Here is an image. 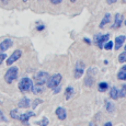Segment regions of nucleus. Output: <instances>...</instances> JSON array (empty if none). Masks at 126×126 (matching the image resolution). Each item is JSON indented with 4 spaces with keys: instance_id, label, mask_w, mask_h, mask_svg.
<instances>
[{
    "instance_id": "11",
    "label": "nucleus",
    "mask_w": 126,
    "mask_h": 126,
    "mask_svg": "<svg viewBox=\"0 0 126 126\" xmlns=\"http://www.w3.org/2000/svg\"><path fill=\"white\" fill-rule=\"evenodd\" d=\"M111 20H112V16H111V13H109V12L108 13H105L104 14V16H103V19H102V21H101L100 24H99V28L100 29L105 28L109 23H111Z\"/></svg>"
},
{
    "instance_id": "14",
    "label": "nucleus",
    "mask_w": 126,
    "mask_h": 126,
    "mask_svg": "<svg viewBox=\"0 0 126 126\" xmlns=\"http://www.w3.org/2000/svg\"><path fill=\"white\" fill-rule=\"evenodd\" d=\"M31 105V100L29 98H22L20 101H19V103H18V106L20 109H26V108H29V106Z\"/></svg>"
},
{
    "instance_id": "2",
    "label": "nucleus",
    "mask_w": 126,
    "mask_h": 126,
    "mask_svg": "<svg viewBox=\"0 0 126 126\" xmlns=\"http://www.w3.org/2000/svg\"><path fill=\"white\" fill-rule=\"evenodd\" d=\"M32 86H33V81L32 79L28 78V77H24L20 80L18 84V88L19 90H20L22 93H25V92H29L31 91V89H32Z\"/></svg>"
},
{
    "instance_id": "31",
    "label": "nucleus",
    "mask_w": 126,
    "mask_h": 126,
    "mask_svg": "<svg viewBox=\"0 0 126 126\" xmlns=\"http://www.w3.org/2000/svg\"><path fill=\"white\" fill-rule=\"evenodd\" d=\"M40 103H42V100H40V99H37V100H35V101H34V104H33V109H34L36 105H38V104H40Z\"/></svg>"
},
{
    "instance_id": "18",
    "label": "nucleus",
    "mask_w": 126,
    "mask_h": 126,
    "mask_svg": "<svg viewBox=\"0 0 126 126\" xmlns=\"http://www.w3.org/2000/svg\"><path fill=\"white\" fill-rule=\"evenodd\" d=\"M109 89V83L108 82H100L98 84V91L99 92H105Z\"/></svg>"
},
{
    "instance_id": "13",
    "label": "nucleus",
    "mask_w": 126,
    "mask_h": 126,
    "mask_svg": "<svg viewBox=\"0 0 126 126\" xmlns=\"http://www.w3.org/2000/svg\"><path fill=\"white\" fill-rule=\"evenodd\" d=\"M126 37L124 35H120V36H116L115 38V50H118L121 47L123 46V44H124Z\"/></svg>"
},
{
    "instance_id": "5",
    "label": "nucleus",
    "mask_w": 126,
    "mask_h": 126,
    "mask_svg": "<svg viewBox=\"0 0 126 126\" xmlns=\"http://www.w3.org/2000/svg\"><path fill=\"white\" fill-rule=\"evenodd\" d=\"M109 40H110V34L106 33V34H98V35H95L93 41H94V43L98 45V47L102 49L104 43H105L106 41H109Z\"/></svg>"
},
{
    "instance_id": "10",
    "label": "nucleus",
    "mask_w": 126,
    "mask_h": 126,
    "mask_svg": "<svg viewBox=\"0 0 126 126\" xmlns=\"http://www.w3.org/2000/svg\"><path fill=\"white\" fill-rule=\"evenodd\" d=\"M32 116H34V112L30 111V112L23 113V114H19L18 120L21 121V122H23V123H25V124H28V121L30 120V117H32Z\"/></svg>"
},
{
    "instance_id": "37",
    "label": "nucleus",
    "mask_w": 126,
    "mask_h": 126,
    "mask_svg": "<svg viewBox=\"0 0 126 126\" xmlns=\"http://www.w3.org/2000/svg\"><path fill=\"white\" fill-rule=\"evenodd\" d=\"M21 1L24 2V3H26V2H29V1H30V0H21Z\"/></svg>"
},
{
    "instance_id": "20",
    "label": "nucleus",
    "mask_w": 126,
    "mask_h": 126,
    "mask_svg": "<svg viewBox=\"0 0 126 126\" xmlns=\"http://www.w3.org/2000/svg\"><path fill=\"white\" fill-rule=\"evenodd\" d=\"M83 83L86 84L87 87H91L92 84L94 83V79L92 78V77L90 76V75H88V76L84 78V81H83Z\"/></svg>"
},
{
    "instance_id": "16",
    "label": "nucleus",
    "mask_w": 126,
    "mask_h": 126,
    "mask_svg": "<svg viewBox=\"0 0 126 126\" xmlns=\"http://www.w3.org/2000/svg\"><path fill=\"white\" fill-rule=\"evenodd\" d=\"M110 98L112 99V100H117L118 99V89L116 88V87H112V88L110 89Z\"/></svg>"
},
{
    "instance_id": "40",
    "label": "nucleus",
    "mask_w": 126,
    "mask_h": 126,
    "mask_svg": "<svg viewBox=\"0 0 126 126\" xmlns=\"http://www.w3.org/2000/svg\"><path fill=\"white\" fill-rule=\"evenodd\" d=\"M124 24H125V25H126V20H125V22H124Z\"/></svg>"
},
{
    "instance_id": "4",
    "label": "nucleus",
    "mask_w": 126,
    "mask_h": 126,
    "mask_svg": "<svg viewBox=\"0 0 126 126\" xmlns=\"http://www.w3.org/2000/svg\"><path fill=\"white\" fill-rule=\"evenodd\" d=\"M48 72L46 71H38L37 74L34 76V80H35V84L36 86H43L46 83L48 79Z\"/></svg>"
},
{
    "instance_id": "39",
    "label": "nucleus",
    "mask_w": 126,
    "mask_h": 126,
    "mask_svg": "<svg viewBox=\"0 0 126 126\" xmlns=\"http://www.w3.org/2000/svg\"><path fill=\"white\" fill-rule=\"evenodd\" d=\"M124 49H125V50H126V45H125V46H124Z\"/></svg>"
},
{
    "instance_id": "29",
    "label": "nucleus",
    "mask_w": 126,
    "mask_h": 126,
    "mask_svg": "<svg viewBox=\"0 0 126 126\" xmlns=\"http://www.w3.org/2000/svg\"><path fill=\"white\" fill-rule=\"evenodd\" d=\"M45 29V25L44 24H42V25H38V26H36V30L38 31V32H41V31H43Z\"/></svg>"
},
{
    "instance_id": "1",
    "label": "nucleus",
    "mask_w": 126,
    "mask_h": 126,
    "mask_svg": "<svg viewBox=\"0 0 126 126\" xmlns=\"http://www.w3.org/2000/svg\"><path fill=\"white\" fill-rule=\"evenodd\" d=\"M18 75H19V68L16 66L10 67L7 72L4 74V81L7 82L8 84H11L12 82L16 81V79L18 78Z\"/></svg>"
},
{
    "instance_id": "32",
    "label": "nucleus",
    "mask_w": 126,
    "mask_h": 126,
    "mask_svg": "<svg viewBox=\"0 0 126 126\" xmlns=\"http://www.w3.org/2000/svg\"><path fill=\"white\" fill-rule=\"evenodd\" d=\"M116 1H117V0H106V2H108L109 4H113V3H115Z\"/></svg>"
},
{
    "instance_id": "36",
    "label": "nucleus",
    "mask_w": 126,
    "mask_h": 126,
    "mask_svg": "<svg viewBox=\"0 0 126 126\" xmlns=\"http://www.w3.org/2000/svg\"><path fill=\"white\" fill-rule=\"evenodd\" d=\"M69 1L71 2V3H75V2H76V1H78V0H69Z\"/></svg>"
},
{
    "instance_id": "26",
    "label": "nucleus",
    "mask_w": 126,
    "mask_h": 126,
    "mask_svg": "<svg viewBox=\"0 0 126 126\" xmlns=\"http://www.w3.org/2000/svg\"><path fill=\"white\" fill-rule=\"evenodd\" d=\"M0 122H8V120H7V117L4 116L3 112L1 110H0Z\"/></svg>"
},
{
    "instance_id": "33",
    "label": "nucleus",
    "mask_w": 126,
    "mask_h": 126,
    "mask_svg": "<svg viewBox=\"0 0 126 126\" xmlns=\"http://www.w3.org/2000/svg\"><path fill=\"white\" fill-rule=\"evenodd\" d=\"M104 126H112V123H111V122H106L105 124H104Z\"/></svg>"
},
{
    "instance_id": "34",
    "label": "nucleus",
    "mask_w": 126,
    "mask_h": 126,
    "mask_svg": "<svg viewBox=\"0 0 126 126\" xmlns=\"http://www.w3.org/2000/svg\"><path fill=\"white\" fill-rule=\"evenodd\" d=\"M83 41H86V43H88V44H91V42H90V40H88V38H84Z\"/></svg>"
},
{
    "instance_id": "6",
    "label": "nucleus",
    "mask_w": 126,
    "mask_h": 126,
    "mask_svg": "<svg viewBox=\"0 0 126 126\" xmlns=\"http://www.w3.org/2000/svg\"><path fill=\"white\" fill-rule=\"evenodd\" d=\"M22 56V50L21 49H16L13 53H12V55L10 57L7 59V66H11L12 64H14V63L16 62V60H19V58H21Z\"/></svg>"
},
{
    "instance_id": "17",
    "label": "nucleus",
    "mask_w": 126,
    "mask_h": 126,
    "mask_svg": "<svg viewBox=\"0 0 126 126\" xmlns=\"http://www.w3.org/2000/svg\"><path fill=\"white\" fill-rule=\"evenodd\" d=\"M75 93V89L72 88L71 86H68L66 89V93H65V98H66V100H69L70 98H71V95Z\"/></svg>"
},
{
    "instance_id": "25",
    "label": "nucleus",
    "mask_w": 126,
    "mask_h": 126,
    "mask_svg": "<svg viewBox=\"0 0 126 126\" xmlns=\"http://www.w3.org/2000/svg\"><path fill=\"white\" fill-rule=\"evenodd\" d=\"M11 117L14 118V120H18V116H19V111L18 110H12L11 113H10Z\"/></svg>"
},
{
    "instance_id": "38",
    "label": "nucleus",
    "mask_w": 126,
    "mask_h": 126,
    "mask_svg": "<svg viewBox=\"0 0 126 126\" xmlns=\"http://www.w3.org/2000/svg\"><path fill=\"white\" fill-rule=\"evenodd\" d=\"M1 1H2V2H3V3H7V2H8V1H9V0H1Z\"/></svg>"
},
{
    "instance_id": "28",
    "label": "nucleus",
    "mask_w": 126,
    "mask_h": 126,
    "mask_svg": "<svg viewBox=\"0 0 126 126\" xmlns=\"http://www.w3.org/2000/svg\"><path fill=\"white\" fill-rule=\"evenodd\" d=\"M4 58H7V55L4 54V53H1V54H0V65L2 64V62L4 60Z\"/></svg>"
},
{
    "instance_id": "30",
    "label": "nucleus",
    "mask_w": 126,
    "mask_h": 126,
    "mask_svg": "<svg viewBox=\"0 0 126 126\" xmlns=\"http://www.w3.org/2000/svg\"><path fill=\"white\" fill-rule=\"evenodd\" d=\"M47 124H48V120H47V118H43V123H40L41 126H46Z\"/></svg>"
},
{
    "instance_id": "9",
    "label": "nucleus",
    "mask_w": 126,
    "mask_h": 126,
    "mask_svg": "<svg viewBox=\"0 0 126 126\" xmlns=\"http://www.w3.org/2000/svg\"><path fill=\"white\" fill-rule=\"evenodd\" d=\"M55 113H56V116L58 117V120L60 121H65L67 117V111L65 108H62V106H59V108L56 109V111H55Z\"/></svg>"
},
{
    "instance_id": "7",
    "label": "nucleus",
    "mask_w": 126,
    "mask_h": 126,
    "mask_svg": "<svg viewBox=\"0 0 126 126\" xmlns=\"http://www.w3.org/2000/svg\"><path fill=\"white\" fill-rule=\"evenodd\" d=\"M12 45H13V41H12L11 38H6V40H3L0 43V54L4 53L6 50H8Z\"/></svg>"
},
{
    "instance_id": "15",
    "label": "nucleus",
    "mask_w": 126,
    "mask_h": 126,
    "mask_svg": "<svg viewBox=\"0 0 126 126\" xmlns=\"http://www.w3.org/2000/svg\"><path fill=\"white\" fill-rule=\"evenodd\" d=\"M117 79L121 81H126V65L117 71Z\"/></svg>"
},
{
    "instance_id": "21",
    "label": "nucleus",
    "mask_w": 126,
    "mask_h": 126,
    "mask_svg": "<svg viewBox=\"0 0 126 126\" xmlns=\"http://www.w3.org/2000/svg\"><path fill=\"white\" fill-rule=\"evenodd\" d=\"M103 48L105 50H111L113 48V42L112 41H110V40L106 41V42L104 43V45H103Z\"/></svg>"
},
{
    "instance_id": "27",
    "label": "nucleus",
    "mask_w": 126,
    "mask_h": 126,
    "mask_svg": "<svg viewBox=\"0 0 126 126\" xmlns=\"http://www.w3.org/2000/svg\"><path fill=\"white\" fill-rule=\"evenodd\" d=\"M48 1H49L53 6H58V4H60L63 2V0H48Z\"/></svg>"
},
{
    "instance_id": "8",
    "label": "nucleus",
    "mask_w": 126,
    "mask_h": 126,
    "mask_svg": "<svg viewBox=\"0 0 126 126\" xmlns=\"http://www.w3.org/2000/svg\"><path fill=\"white\" fill-rule=\"evenodd\" d=\"M83 72H84V65L81 64V63H78L74 69V77L76 79L80 78L82 75H83Z\"/></svg>"
},
{
    "instance_id": "19",
    "label": "nucleus",
    "mask_w": 126,
    "mask_h": 126,
    "mask_svg": "<svg viewBox=\"0 0 126 126\" xmlns=\"http://www.w3.org/2000/svg\"><path fill=\"white\" fill-rule=\"evenodd\" d=\"M31 91H32L34 94H41L43 92V88H42V86H36V84H33Z\"/></svg>"
},
{
    "instance_id": "12",
    "label": "nucleus",
    "mask_w": 126,
    "mask_h": 126,
    "mask_svg": "<svg viewBox=\"0 0 126 126\" xmlns=\"http://www.w3.org/2000/svg\"><path fill=\"white\" fill-rule=\"evenodd\" d=\"M123 22V18H122V14L120 13H116L115 14V18H114V23L112 24V29H118L121 25H122Z\"/></svg>"
},
{
    "instance_id": "23",
    "label": "nucleus",
    "mask_w": 126,
    "mask_h": 126,
    "mask_svg": "<svg viewBox=\"0 0 126 126\" xmlns=\"http://www.w3.org/2000/svg\"><path fill=\"white\" fill-rule=\"evenodd\" d=\"M118 63H126V50L123 52L122 54H120V56H118Z\"/></svg>"
},
{
    "instance_id": "35",
    "label": "nucleus",
    "mask_w": 126,
    "mask_h": 126,
    "mask_svg": "<svg viewBox=\"0 0 126 126\" xmlns=\"http://www.w3.org/2000/svg\"><path fill=\"white\" fill-rule=\"evenodd\" d=\"M89 126H96V125L94 124L93 122H90V123H89Z\"/></svg>"
},
{
    "instance_id": "22",
    "label": "nucleus",
    "mask_w": 126,
    "mask_h": 126,
    "mask_svg": "<svg viewBox=\"0 0 126 126\" xmlns=\"http://www.w3.org/2000/svg\"><path fill=\"white\" fill-rule=\"evenodd\" d=\"M126 96V84H123V87L118 90V98H124Z\"/></svg>"
},
{
    "instance_id": "24",
    "label": "nucleus",
    "mask_w": 126,
    "mask_h": 126,
    "mask_svg": "<svg viewBox=\"0 0 126 126\" xmlns=\"http://www.w3.org/2000/svg\"><path fill=\"white\" fill-rule=\"evenodd\" d=\"M106 111L108 112H113L114 111V104L112 102H106Z\"/></svg>"
},
{
    "instance_id": "3",
    "label": "nucleus",
    "mask_w": 126,
    "mask_h": 126,
    "mask_svg": "<svg viewBox=\"0 0 126 126\" xmlns=\"http://www.w3.org/2000/svg\"><path fill=\"white\" fill-rule=\"evenodd\" d=\"M60 82H62V75L55 74V75H52L50 77H48L46 83H47V88L54 90L55 88H57L58 86H60Z\"/></svg>"
}]
</instances>
